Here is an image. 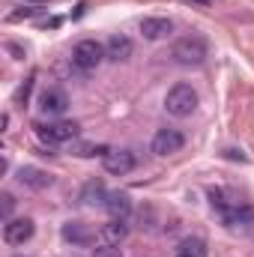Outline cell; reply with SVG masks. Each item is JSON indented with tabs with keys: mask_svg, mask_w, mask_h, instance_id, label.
Returning a JSON list of instances; mask_svg holds the SVG:
<instances>
[{
	"mask_svg": "<svg viewBox=\"0 0 254 257\" xmlns=\"http://www.w3.org/2000/svg\"><path fill=\"white\" fill-rule=\"evenodd\" d=\"M141 33H144V39L159 42V39H165V36L174 33V24L168 18H144L141 21Z\"/></svg>",
	"mask_w": 254,
	"mask_h": 257,
	"instance_id": "cell-14",
	"label": "cell"
},
{
	"mask_svg": "<svg viewBox=\"0 0 254 257\" xmlns=\"http://www.w3.org/2000/svg\"><path fill=\"white\" fill-rule=\"evenodd\" d=\"M0 200H3V221H9V218H12V209H15V197L9 192H3Z\"/></svg>",
	"mask_w": 254,
	"mask_h": 257,
	"instance_id": "cell-20",
	"label": "cell"
},
{
	"mask_svg": "<svg viewBox=\"0 0 254 257\" xmlns=\"http://www.w3.org/2000/svg\"><path fill=\"white\" fill-rule=\"evenodd\" d=\"M191 3H212V0H191Z\"/></svg>",
	"mask_w": 254,
	"mask_h": 257,
	"instance_id": "cell-23",
	"label": "cell"
},
{
	"mask_svg": "<svg viewBox=\"0 0 254 257\" xmlns=\"http://www.w3.org/2000/svg\"><path fill=\"white\" fill-rule=\"evenodd\" d=\"M221 221H224L227 227H248V224H254V209L245 206V203H239V206H233L227 215H221Z\"/></svg>",
	"mask_w": 254,
	"mask_h": 257,
	"instance_id": "cell-15",
	"label": "cell"
},
{
	"mask_svg": "<svg viewBox=\"0 0 254 257\" xmlns=\"http://www.w3.org/2000/svg\"><path fill=\"white\" fill-rule=\"evenodd\" d=\"M27 3H42V0H27Z\"/></svg>",
	"mask_w": 254,
	"mask_h": 257,
	"instance_id": "cell-25",
	"label": "cell"
},
{
	"mask_svg": "<svg viewBox=\"0 0 254 257\" xmlns=\"http://www.w3.org/2000/svg\"><path fill=\"white\" fill-rule=\"evenodd\" d=\"M177 257H191V254H183V251H180V254H177Z\"/></svg>",
	"mask_w": 254,
	"mask_h": 257,
	"instance_id": "cell-24",
	"label": "cell"
},
{
	"mask_svg": "<svg viewBox=\"0 0 254 257\" xmlns=\"http://www.w3.org/2000/svg\"><path fill=\"white\" fill-rule=\"evenodd\" d=\"M93 257H123V251H120V245H99Z\"/></svg>",
	"mask_w": 254,
	"mask_h": 257,
	"instance_id": "cell-21",
	"label": "cell"
},
{
	"mask_svg": "<svg viewBox=\"0 0 254 257\" xmlns=\"http://www.w3.org/2000/svg\"><path fill=\"white\" fill-rule=\"evenodd\" d=\"M33 15H36V9H24V12H12L9 21H21V18H33Z\"/></svg>",
	"mask_w": 254,
	"mask_h": 257,
	"instance_id": "cell-22",
	"label": "cell"
},
{
	"mask_svg": "<svg viewBox=\"0 0 254 257\" xmlns=\"http://www.w3.org/2000/svg\"><path fill=\"white\" fill-rule=\"evenodd\" d=\"M60 233H63L66 242H72V245H90V242H96V230L90 224H84V221H66Z\"/></svg>",
	"mask_w": 254,
	"mask_h": 257,
	"instance_id": "cell-11",
	"label": "cell"
},
{
	"mask_svg": "<svg viewBox=\"0 0 254 257\" xmlns=\"http://www.w3.org/2000/svg\"><path fill=\"white\" fill-rule=\"evenodd\" d=\"M108 194L111 192H105V186L102 183H87L84 186V192H81V200L87 203V206H105V200H108Z\"/></svg>",
	"mask_w": 254,
	"mask_h": 257,
	"instance_id": "cell-17",
	"label": "cell"
},
{
	"mask_svg": "<svg viewBox=\"0 0 254 257\" xmlns=\"http://www.w3.org/2000/svg\"><path fill=\"white\" fill-rule=\"evenodd\" d=\"M209 203H212V209H215L218 215H227L233 206H239V200L230 192H224V189H212V192H209Z\"/></svg>",
	"mask_w": 254,
	"mask_h": 257,
	"instance_id": "cell-16",
	"label": "cell"
},
{
	"mask_svg": "<svg viewBox=\"0 0 254 257\" xmlns=\"http://www.w3.org/2000/svg\"><path fill=\"white\" fill-rule=\"evenodd\" d=\"M102 60H105V45L96 42V39H81L72 48V63L78 66L81 72H93Z\"/></svg>",
	"mask_w": 254,
	"mask_h": 257,
	"instance_id": "cell-3",
	"label": "cell"
},
{
	"mask_svg": "<svg viewBox=\"0 0 254 257\" xmlns=\"http://www.w3.org/2000/svg\"><path fill=\"white\" fill-rule=\"evenodd\" d=\"M18 183H24V186L36 189V192H42V189H48V186L54 183V177H51L48 171H42V168L24 165V168H18Z\"/></svg>",
	"mask_w": 254,
	"mask_h": 257,
	"instance_id": "cell-12",
	"label": "cell"
},
{
	"mask_svg": "<svg viewBox=\"0 0 254 257\" xmlns=\"http://www.w3.org/2000/svg\"><path fill=\"white\" fill-rule=\"evenodd\" d=\"M126 236H129V224L120 221V218H111L108 224H102V227L96 230V242H99V245H120Z\"/></svg>",
	"mask_w": 254,
	"mask_h": 257,
	"instance_id": "cell-9",
	"label": "cell"
},
{
	"mask_svg": "<svg viewBox=\"0 0 254 257\" xmlns=\"http://www.w3.org/2000/svg\"><path fill=\"white\" fill-rule=\"evenodd\" d=\"M132 51H135V42L129 39L126 33H114L108 42H105V57L108 60H114V63H123L132 57Z\"/></svg>",
	"mask_w": 254,
	"mask_h": 257,
	"instance_id": "cell-10",
	"label": "cell"
},
{
	"mask_svg": "<svg viewBox=\"0 0 254 257\" xmlns=\"http://www.w3.org/2000/svg\"><path fill=\"white\" fill-rule=\"evenodd\" d=\"M194 108H197V93H194L191 84H177V87L168 90V96H165V111H168L171 117H180V120H183V117H191Z\"/></svg>",
	"mask_w": 254,
	"mask_h": 257,
	"instance_id": "cell-2",
	"label": "cell"
},
{
	"mask_svg": "<svg viewBox=\"0 0 254 257\" xmlns=\"http://www.w3.org/2000/svg\"><path fill=\"white\" fill-rule=\"evenodd\" d=\"M153 153L156 156H174V153H180L183 147H186V138H183V132H177V128H159L156 135H153Z\"/></svg>",
	"mask_w": 254,
	"mask_h": 257,
	"instance_id": "cell-6",
	"label": "cell"
},
{
	"mask_svg": "<svg viewBox=\"0 0 254 257\" xmlns=\"http://www.w3.org/2000/svg\"><path fill=\"white\" fill-rule=\"evenodd\" d=\"M105 153H108V147H102V144H90V141L72 144V156H78V159H93V156H105Z\"/></svg>",
	"mask_w": 254,
	"mask_h": 257,
	"instance_id": "cell-18",
	"label": "cell"
},
{
	"mask_svg": "<svg viewBox=\"0 0 254 257\" xmlns=\"http://www.w3.org/2000/svg\"><path fill=\"white\" fill-rule=\"evenodd\" d=\"M33 230H36L33 218H9V221L3 224V239H6L9 245H24V242L33 236Z\"/></svg>",
	"mask_w": 254,
	"mask_h": 257,
	"instance_id": "cell-8",
	"label": "cell"
},
{
	"mask_svg": "<svg viewBox=\"0 0 254 257\" xmlns=\"http://www.w3.org/2000/svg\"><path fill=\"white\" fill-rule=\"evenodd\" d=\"M39 111H42L45 117H63L66 111H69V96H66V90L48 87V90L39 96Z\"/></svg>",
	"mask_w": 254,
	"mask_h": 257,
	"instance_id": "cell-7",
	"label": "cell"
},
{
	"mask_svg": "<svg viewBox=\"0 0 254 257\" xmlns=\"http://www.w3.org/2000/svg\"><path fill=\"white\" fill-rule=\"evenodd\" d=\"M171 57H174V63L186 66V69H191V66H203V60L209 57V42H206L200 33H189V36H183V39L174 42Z\"/></svg>",
	"mask_w": 254,
	"mask_h": 257,
	"instance_id": "cell-1",
	"label": "cell"
},
{
	"mask_svg": "<svg viewBox=\"0 0 254 257\" xmlns=\"http://www.w3.org/2000/svg\"><path fill=\"white\" fill-rule=\"evenodd\" d=\"M105 209H108L111 218L126 221L129 215H132V209H135V203H132V197H129L126 192H111L108 194V200H105Z\"/></svg>",
	"mask_w": 254,
	"mask_h": 257,
	"instance_id": "cell-13",
	"label": "cell"
},
{
	"mask_svg": "<svg viewBox=\"0 0 254 257\" xmlns=\"http://www.w3.org/2000/svg\"><path fill=\"white\" fill-rule=\"evenodd\" d=\"M81 126L78 123H69V120H57V123H48V126H36V135L39 141L45 144H69L78 138Z\"/></svg>",
	"mask_w": 254,
	"mask_h": 257,
	"instance_id": "cell-5",
	"label": "cell"
},
{
	"mask_svg": "<svg viewBox=\"0 0 254 257\" xmlns=\"http://www.w3.org/2000/svg\"><path fill=\"white\" fill-rule=\"evenodd\" d=\"M180 251L183 254H191V257H206V242L197 239V236H189V239L180 242Z\"/></svg>",
	"mask_w": 254,
	"mask_h": 257,
	"instance_id": "cell-19",
	"label": "cell"
},
{
	"mask_svg": "<svg viewBox=\"0 0 254 257\" xmlns=\"http://www.w3.org/2000/svg\"><path fill=\"white\" fill-rule=\"evenodd\" d=\"M102 165H105V171H108V174H114V177H126V174L135 171L138 159H135V153H132V150H123V147H108V153L102 156Z\"/></svg>",
	"mask_w": 254,
	"mask_h": 257,
	"instance_id": "cell-4",
	"label": "cell"
}]
</instances>
